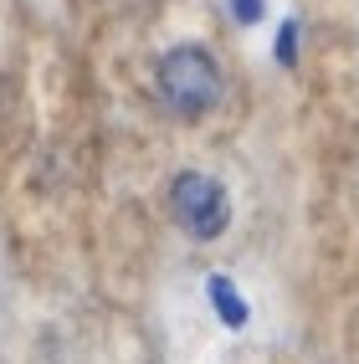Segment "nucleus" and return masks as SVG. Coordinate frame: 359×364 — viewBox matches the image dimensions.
<instances>
[{
    "instance_id": "3",
    "label": "nucleus",
    "mask_w": 359,
    "mask_h": 364,
    "mask_svg": "<svg viewBox=\"0 0 359 364\" xmlns=\"http://www.w3.org/2000/svg\"><path fill=\"white\" fill-rule=\"evenodd\" d=\"M205 293H210V303H215V313H221V323H226V328H247V303L236 298L231 277H221V272H215V277L205 282Z\"/></svg>"
},
{
    "instance_id": "2",
    "label": "nucleus",
    "mask_w": 359,
    "mask_h": 364,
    "mask_svg": "<svg viewBox=\"0 0 359 364\" xmlns=\"http://www.w3.org/2000/svg\"><path fill=\"white\" fill-rule=\"evenodd\" d=\"M170 210H175V221L190 231V236H221L226 221H231V205H226V190L215 185L210 175H200V169H185V175L170 185Z\"/></svg>"
},
{
    "instance_id": "1",
    "label": "nucleus",
    "mask_w": 359,
    "mask_h": 364,
    "mask_svg": "<svg viewBox=\"0 0 359 364\" xmlns=\"http://www.w3.org/2000/svg\"><path fill=\"white\" fill-rule=\"evenodd\" d=\"M159 98L180 118H200L205 108L221 103V67L200 46H175L159 62Z\"/></svg>"
},
{
    "instance_id": "4",
    "label": "nucleus",
    "mask_w": 359,
    "mask_h": 364,
    "mask_svg": "<svg viewBox=\"0 0 359 364\" xmlns=\"http://www.w3.org/2000/svg\"><path fill=\"white\" fill-rule=\"evenodd\" d=\"M293 57H298V26L287 21V26L277 31V62H282V67H293Z\"/></svg>"
},
{
    "instance_id": "5",
    "label": "nucleus",
    "mask_w": 359,
    "mask_h": 364,
    "mask_svg": "<svg viewBox=\"0 0 359 364\" xmlns=\"http://www.w3.org/2000/svg\"><path fill=\"white\" fill-rule=\"evenodd\" d=\"M231 16L242 26H252V21H262V0H231Z\"/></svg>"
}]
</instances>
